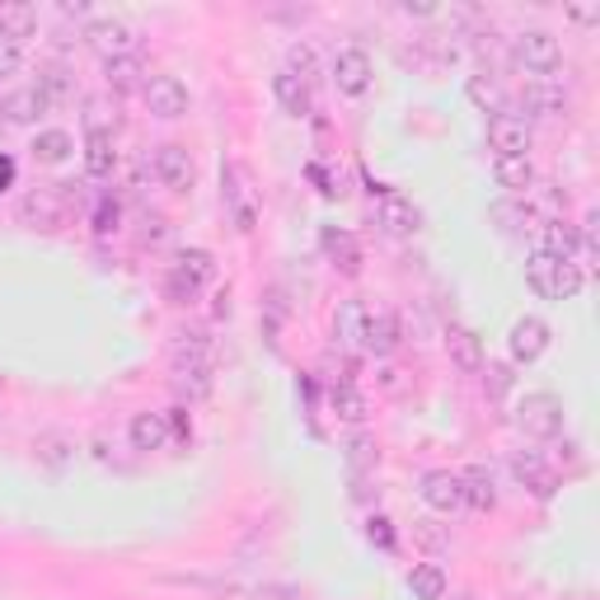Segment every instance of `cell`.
<instances>
[{"mask_svg":"<svg viewBox=\"0 0 600 600\" xmlns=\"http://www.w3.org/2000/svg\"><path fill=\"white\" fill-rule=\"evenodd\" d=\"M212 371H216V362H212L206 338L202 333H183V343L174 347V385H179L183 399H206L212 385H216Z\"/></svg>","mask_w":600,"mask_h":600,"instance_id":"6da1fadb","label":"cell"},{"mask_svg":"<svg viewBox=\"0 0 600 600\" xmlns=\"http://www.w3.org/2000/svg\"><path fill=\"white\" fill-rule=\"evenodd\" d=\"M525 281H531L544 300H572L581 291V268L572 258H554V254L535 249L525 258Z\"/></svg>","mask_w":600,"mask_h":600,"instance_id":"7a4b0ae2","label":"cell"},{"mask_svg":"<svg viewBox=\"0 0 600 600\" xmlns=\"http://www.w3.org/2000/svg\"><path fill=\"white\" fill-rule=\"evenodd\" d=\"M85 43L99 52L104 62H122V56H137L141 38H137V29H131L127 19H118V14H94L89 24H85Z\"/></svg>","mask_w":600,"mask_h":600,"instance_id":"3957f363","label":"cell"},{"mask_svg":"<svg viewBox=\"0 0 600 600\" xmlns=\"http://www.w3.org/2000/svg\"><path fill=\"white\" fill-rule=\"evenodd\" d=\"M516 427L535 441H554L562 431V399L558 394H544V389L525 394V399L516 404Z\"/></svg>","mask_w":600,"mask_h":600,"instance_id":"277c9868","label":"cell"},{"mask_svg":"<svg viewBox=\"0 0 600 600\" xmlns=\"http://www.w3.org/2000/svg\"><path fill=\"white\" fill-rule=\"evenodd\" d=\"M212 277H216V258L212 254H206V249H183L179 262L169 268V296L188 306V300H193Z\"/></svg>","mask_w":600,"mask_h":600,"instance_id":"5b68a950","label":"cell"},{"mask_svg":"<svg viewBox=\"0 0 600 600\" xmlns=\"http://www.w3.org/2000/svg\"><path fill=\"white\" fill-rule=\"evenodd\" d=\"M141 99H146V108L156 113V118H164V122H174V118H183V113L193 108V94H188V85L179 81V75H146Z\"/></svg>","mask_w":600,"mask_h":600,"instance_id":"8992f818","label":"cell"},{"mask_svg":"<svg viewBox=\"0 0 600 600\" xmlns=\"http://www.w3.org/2000/svg\"><path fill=\"white\" fill-rule=\"evenodd\" d=\"M150 174H156L169 193H188V188L197 183V164L188 156V146L164 141V146H156V156H150Z\"/></svg>","mask_w":600,"mask_h":600,"instance_id":"52a82bcc","label":"cell"},{"mask_svg":"<svg viewBox=\"0 0 600 600\" xmlns=\"http://www.w3.org/2000/svg\"><path fill=\"white\" fill-rule=\"evenodd\" d=\"M221 197H225V212L235 216L239 231H249L258 221V202H254V188H249V174H244V164H221Z\"/></svg>","mask_w":600,"mask_h":600,"instance_id":"ba28073f","label":"cell"},{"mask_svg":"<svg viewBox=\"0 0 600 600\" xmlns=\"http://www.w3.org/2000/svg\"><path fill=\"white\" fill-rule=\"evenodd\" d=\"M516 56H521V66L531 75H554L558 56H562V43H558V33H549V29H525L516 38Z\"/></svg>","mask_w":600,"mask_h":600,"instance_id":"9c48e42d","label":"cell"},{"mask_svg":"<svg viewBox=\"0 0 600 600\" xmlns=\"http://www.w3.org/2000/svg\"><path fill=\"white\" fill-rule=\"evenodd\" d=\"M531 122L521 118V113H493L488 118V146L497 150V156H531Z\"/></svg>","mask_w":600,"mask_h":600,"instance_id":"30bf717a","label":"cell"},{"mask_svg":"<svg viewBox=\"0 0 600 600\" xmlns=\"http://www.w3.org/2000/svg\"><path fill=\"white\" fill-rule=\"evenodd\" d=\"M333 81H338V89L343 94H366L371 89V81H375V66H371V56H366V47H356V43H347V47H338L333 52Z\"/></svg>","mask_w":600,"mask_h":600,"instance_id":"8fae6325","label":"cell"},{"mask_svg":"<svg viewBox=\"0 0 600 600\" xmlns=\"http://www.w3.org/2000/svg\"><path fill=\"white\" fill-rule=\"evenodd\" d=\"M521 99L531 113H539V118H558V113L568 108V89H562L558 75H525Z\"/></svg>","mask_w":600,"mask_h":600,"instance_id":"7c38bea8","label":"cell"},{"mask_svg":"<svg viewBox=\"0 0 600 600\" xmlns=\"http://www.w3.org/2000/svg\"><path fill=\"white\" fill-rule=\"evenodd\" d=\"M418 493H422V502L431 506V512H441V516L464 506V483H460V474H450V469H431V474H422Z\"/></svg>","mask_w":600,"mask_h":600,"instance_id":"4fadbf2b","label":"cell"},{"mask_svg":"<svg viewBox=\"0 0 600 600\" xmlns=\"http://www.w3.org/2000/svg\"><path fill=\"white\" fill-rule=\"evenodd\" d=\"M375 225H385L389 235H413L418 231V212H413V202L404 193L381 188V193H375Z\"/></svg>","mask_w":600,"mask_h":600,"instance_id":"5bb4252c","label":"cell"},{"mask_svg":"<svg viewBox=\"0 0 600 600\" xmlns=\"http://www.w3.org/2000/svg\"><path fill=\"white\" fill-rule=\"evenodd\" d=\"M549 343H554V329L544 324V319L525 314V319L512 324V356L516 362H539V356L549 352Z\"/></svg>","mask_w":600,"mask_h":600,"instance_id":"9a60e30c","label":"cell"},{"mask_svg":"<svg viewBox=\"0 0 600 600\" xmlns=\"http://www.w3.org/2000/svg\"><path fill=\"white\" fill-rule=\"evenodd\" d=\"M512 474H516L521 488H531L535 497H554V488H558L554 469H549V460H544L539 450H516V456H512Z\"/></svg>","mask_w":600,"mask_h":600,"instance_id":"2e32d148","label":"cell"},{"mask_svg":"<svg viewBox=\"0 0 600 600\" xmlns=\"http://www.w3.org/2000/svg\"><path fill=\"white\" fill-rule=\"evenodd\" d=\"M446 352H450V362H456L464 375H479L488 366V356H483V338L474 329H464V324H450L446 329Z\"/></svg>","mask_w":600,"mask_h":600,"instance_id":"e0dca14e","label":"cell"},{"mask_svg":"<svg viewBox=\"0 0 600 600\" xmlns=\"http://www.w3.org/2000/svg\"><path fill=\"white\" fill-rule=\"evenodd\" d=\"M272 94H277V104L287 108L291 118H310V113H314V89H310V81H300V75H291L287 66L272 75Z\"/></svg>","mask_w":600,"mask_h":600,"instance_id":"ac0fdd59","label":"cell"},{"mask_svg":"<svg viewBox=\"0 0 600 600\" xmlns=\"http://www.w3.org/2000/svg\"><path fill=\"white\" fill-rule=\"evenodd\" d=\"M399 347V319L389 310H366L362 324V352H394Z\"/></svg>","mask_w":600,"mask_h":600,"instance_id":"d6986e66","label":"cell"},{"mask_svg":"<svg viewBox=\"0 0 600 600\" xmlns=\"http://www.w3.org/2000/svg\"><path fill=\"white\" fill-rule=\"evenodd\" d=\"M113 164H118V146H113V131L108 127H89L85 131V169L94 179H108Z\"/></svg>","mask_w":600,"mask_h":600,"instance_id":"ffe728a7","label":"cell"},{"mask_svg":"<svg viewBox=\"0 0 600 600\" xmlns=\"http://www.w3.org/2000/svg\"><path fill=\"white\" fill-rule=\"evenodd\" d=\"M460 483H464V506H479V512H493L497 506V479L488 464H469Z\"/></svg>","mask_w":600,"mask_h":600,"instance_id":"44dd1931","label":"cell"},{"mask_svg":"<svg viewBox=\"0 0 600 600\" xmlns=\"http://www.w3.org/2000/svg\"><path fill=\"white\" fill-rule=\"evenodd\" d=\"M75 156V137L66 127H38L33 137V160L38 164H66Z\"/></svg>","mask_w":600,"mask_h":600,"instance_id":"7402d4cb","label":"cell"},{"mask_svg":"<svg viewBox=\"0 0 600 600\" xmlns=\"http://www.w3.org/2000/svg\"><path fill=\"white\" fill-rule=\"evenodd\" d=\"M408 591H413V600H446L450 577H446L441 562H413V572H408Z\"/></svg>","mask_w":600,"mask_h":600,"instance_id":"603a6c76","label":"cell"},{"mask_svg":"<svg viewBox=\"0 0 600 600\" xmlns=\"http://www.w3.org/2000/svg\"><path fill=\"white\" fill-rule=\"evenodd\" d=\"M127 431H131V446L150 456V450H164V441H169V418H164V413H137Z\"/></svg>","mask_w":600,"mask_h":600,"instance_id":"cb8c5ba5","label":"cell"},{"mask_svg":"<svg viewBox=\"0 0 600 600\" xmlns=\"http://www.w3.org/2000/svg\"><path fill=\"white\" fill-rule=\"evenodd\" d=\"M535 249L554 254V258H572V262H577L581 235H577V225H568V221H549V225L539 231V244H535Z\"/></svg>","mask_w":600,"mask_h":600,"instance_id":"d4e9b609","label":"cell"},{"mask_svg":"<svg viewBox=\"0 0 600 600\" xmlns=\"http://www.w3.org/2000/svg\"><path fill=\"white\" fill-rule=\"evenodd\" d=\"M493 179L506 188V193H525V188L535 183V164H531V156H497Z\"/></svg>","mask_w":600,"mask_h":600,"instance_id":"484cf974","label":"cell"},{"mask_svg":"<svg viewBox=\"0 0 600 600\" xmlns=\"http://www.w3.org/2000/svg\"><path fill=\"white\" fill-rule=\"evenodd\" d=\"M324 254L333 258V268H343L347 277L362 268V244H356L352 231H324Z\"/></svg>","mask_w":600,"mask_h":600,"instance_id":"4316f807","label":"cell"},{"mask_svg":"<svg viewBox=\"0 0 600 600\" xmlns=\"http://www.w3.org/2000/svg\"><path fill=\"white\" fill-rule=\"evenodd\" d=\"M38 29V14H33V6H19V0H0V33L6 38H29Z\"/></svg>","mask_w":600,"mask_h":600,"instance_id":"83f0119b","label":"cell"},{"mask_svg":"<svg viewBox=\"0 0 600 600\" xmlns=\"http://www.w3.org/2000/svg\"><path fill=\"white\" fill-rule=\"evenodd\" d=\"M47 108H52V104L29 85V89H19V94H10V99H6V118H10V122H38Z\"/></svg>","mask_w":600,"mask_h":600,"instance_id":"f1b7e54d","label":"cell"},{"mask_svg":"<svg viewBox=\"0 0 600 600\" xmlns=\"http://www.w3.org/2000/svg\"><path fill=\"white\" fill-rule=\"evenodd\" d=\"M104 75H108V89H118V94L146 85V71H141L137 56H122V62H104Z\"/></svg>","mask_w":600,"mask_h":600,"instance_id":"f546056e","label":"cell"},{"mask_svg":"<svg viewBox=\"0 0 600 600\" xmlns=\"http://www.w3.org/2000/svg\"><path fill=\"white\" fill-rule=\"evenodd\" d=\"M366 310L362 300H347L343 310H338V338H343L347 347H362V324H366Z\"/></svg>","mask_w":600,"mask_h":600,"instance_id":"4dcf8cb0","label":"cell"},{"mask_svg":"<svg viewBox=\"0 0 600 600\" xmlns=\"http://www.w3.org/2000/svg\"><path fill=\"white\" fill-rule=\"evenodd\" d=\"M464 94L469 99H474L483 113H502V85L493 81V75H469V85H464Z\"/></svg>","mask_w":600,"mask_h":600,"instance_id":"1f68e13d","label":"cell"},{"mask_svg":"<svg viewBox=\"0 0 600 600\" xmlns=\"http://www.w3.org/2000/svg\"><path fill=\"white\" fill-rule=\"evenodd\" d=\"M33 89L43 94L47 104H62L66 94H71V75L62 66H43V71H38V81H33Z\"/></svg>","mask_w":600,"mask_h":600,"instance_id":"d6a6232c","label":"cell"},{"mask_svg":"<svg viewBox=\"0 0 600 600\" xmlns=\"http://www.w3.org/2000/svg\"><path fill=\"white\" fill-rule=\"evenodd\" d=\"M333 408H338V418H347V422H362V418H366V399H362V394H356L347 381L333 385Z\"/></svg>","mask_w":600,"mask_h":600,"instance_id":"836d02e7","label":"cell"},{"mask_svg":"<svg viewBox=\"0 0 600 600\" xmlns=\"http://www.w3.org/2000/svg\"><path fill=\"white\" fill-rule=\"evenodd\" d=\"M287 71H291V75H300V81H314V71H319L314 47H310V43H296V47H291V56H287Z\"/></svg>","mask_w":600,"mask_h":600,"instance_id":"e575fe53","label":"cell"},{"mask_svg":"<svg viewBox=\"0 0 600 600\" xmlns=\"http://www.w3.org/2000/svg\"><path fill=\"white\" fill-rule=\"evenodd\" d=\"M19 66H24V47H19L14 38L0 33V81H6V75H14Z\"/></svg>","mask_w":600,"mask_h":600,"instance_id":"d590c367","label":"cell"},{"mask_svg":"<svg viewBox=\"0 0 600 600\" xmlns=\"http://www.w3.org/2000/svg\"><path fill=\"white\" fill-rule=\"evenodd\" d=\"M479 375H483L488 394H506V389H512V371H506V366H483Z\"/></svg>","mask_w":600,"mask_h":600,"instance_id":"8d00e7d4","label":"cell"},{"mask_svg":"<svg viewBox=\"0 0 600 600\" xmlns=\"http://www.w3.org/2000/svg\"><path fill=\"white\" fill-rule=\"evenodd\" d=\"M371 539H381L385 549H389V544H394V535H389V521H371Z\"/></svg>","mask_w":600,"mask_h":600,"instance_id":"74e56055","label":"cell"},{"mask_svg":"<svg viewBox=\"0 0 600 600\" xmlns=\"http://www.w3.org/2000/svg\"><path fill=\"white\" fill-rule=\"evenodd\" d=\"M10 183H14V160H10V156H0V193H6Z\"/></svg>","mask_w":600,"mask_h":600,"instance_id":"f35d334b","label":"cell"}]
</instances>
